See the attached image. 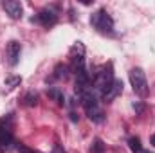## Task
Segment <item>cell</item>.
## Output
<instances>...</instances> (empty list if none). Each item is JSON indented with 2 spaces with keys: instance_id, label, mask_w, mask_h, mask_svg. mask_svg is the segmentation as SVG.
<instances>
[{
  "instance_id": "6da1fadb",
  "label": "cell",
  "mask_w": 155,
  "mask_h": 153,
  "mask_svg": "<svg viewBox=\"0 0 155 153\" xmlns=\"http://www.w3.org/2000/svg\"><path fill=\"white\" fill-rule=\"evenodd\" d=\"M79 99H81V105H83L85 114L88 115L90 121H94V122H103V119H105L103 108H101V105H99V101H97V96L92 92V88L87 90V92H81V94H79Z\"/></svg>"
},
{
  "instance_id": "7a4b0ae2",
  "label": "cell",
  "mask_w": 155,
  "mask_h": 153,
  "mask_svg": "<svg viewBox=\"0 0 155 153\" xmlns=\"http://www.w3.org/2000/svg\"><path fill=\"white\" fill-rule=\"evenodd\" d=\"M116 81V77H114V67H112V63H108V65H105L97 74L94 77V88L99 92V96L103 97L107 92H108V88L112 86V83Z\"/></svg>"
},
{
  "instance_id": "3957f363",
  "label": "cell",
  "mask_w": 155,
  "mask_h": 153,
  "mask_svg": "<svg viewBox=\"0 0 155 153\" xmlns=\"http://www.w3.org/2000/svg\"><path fill=\"white\" fill-rule=\"evenodd\" d=\"M90 24L92 27L101 33V34H114V20L112 16L107 13V9H99L90 16Z\"/></svg>"
},
{
  "instance_id": "277c9868",
  "label": "cell",
  "mask_w": 155,
  "mask_h": 153,
  "mask_svg": "<svg viewBox=\"0 0 155 153\" xmlns=\"http://www.w3.org/2000/svg\"><path fill=\"white\" fill-rule=\"evenodd\" d=\"M130 83H132V88H134V92L139 96V97H146L148 94H150V86H148V79H146V74H144V70L143 69H139V67H135V69H132L130 70Z\"/></svg>"
},
{
  "instance_id": "5b68a950",
  "label": "cell",
  "mask_w": 155,
  "mask_h": 153,
  "mask_svg": "<svg viewBox=\"0 0 155 153\" xmlns=\"http://www.w3.org/2000/svg\"><path fill=\"white\" fill-rule=\"evenodd\" d=\"M13 148V132L5 121H0V153H5Z\"/></svg>"
},
{
  "instance_id": "8992f818",
  "label": "cell",
  "mask_w": 155,
  "mask_h": 153,
  "mask_svg": "<svg viewBox=\"0 0 155 153\" xmlns=\"http://www.w3.org/2000/svg\"><path fill=\"white\" fill-rule=\"evenodd\" d=\"M20 54H22V45H20L16 40L9 41V43H7V49H5V60H7V63H9L11 67H15V65L18 63Z\"/></svg>"
},
{
  "instance_id": "52a82bcc",
  "label": "cell",
  "mask_w": 155,
  "mask_h": 153,
  "mask_svg": "<svg viewBox=\"0 0 155 153\" xmlns=\"http://www.w3.org/2000/svg\"><path fill=\"white\" fill-rule=\"evenodd\" d=\"M2 7L5 9V13H7L13 20H20L22 15H24V7H22V4L16 2V0H5V2L2 4Z\"/></svg>"
},
{
  "instance_id": "ba28073f",
  "label": "cell",
  "mask_w": 155,
  "mask_h": 153,
  "mask_svg": "<svg viewBox=\"0 0 155 153\" xmlns=\"http://www.w3.org/2000/svg\"><path fill=\"white\" fill-rule=\"evenodd\" d=\"M36 20H38L43 27H52L58 22V15L54 11H51V9H41L38 13V16H36Z\"/></svg>"
},
{
  "instance_id": "9c48e42d",
  "label": "cell",
  "mask_w": 155,
  "mask_h": 153,
  "mask_svg": "<svg viewBox=\"0 0 155 153\" xmlns=\"http://www.w3.org/2000/svg\"><path fill=\"white\" fill-rule=\"evenodd\" d=\"M121 92H123V81L116 79V81L112 83V86L108 88V92L103 96V99H105V101H112V99H116Z\"/></svg>"
},
{
  "instance_id": "30bf717a",
  "label": "cell",
  "mask_w": 155,
  "mask_h": 153,
  "mask_svg": "<svg viewBox=\"0 0 155 153\" xmlns=\"http://www.w3.org/2000/svg\"><path fill=\"white\" fill-rule=\"evenodd\" d=\"M128 144H130V150L134 153H143V146H141V141L137 139V137H132L130 141H128Z\"/></svg>"
},
{
  "instance_id": "8fae6325",
  "label": "cell",
  "mask_w": 155,
  "mask_h": 153,
  "mask_svg": "<svg viewBox=\"0 0 155 153\" xmlns=\"http://www.w3.org/2000/svg\"><path fill=\"white\" fill-rule=\"evenodd\" d=\"M47 94H49L54 101H58L60 105H63V94H61L58 88H49V90H47Z\"/></svg>"
},
{
  "instance_id": "7c38bea8",
  "label": "cell",
  "mask_w": 155,
  "mask_h": 153,
  "mask_svg": "<svg viewBox=\"0 0 155 153\" xmlns=\"http://www.w3.org/2000/svg\"><path fill=\"white\" fill-rule=\"evenodd\" d=\"M20 83H22V77H20V76L5 77V86H7V88H15V86H18Z\"/></svg>"
},
{
  "instance_id": "4fadbf2b",
  "label": "cell",
  "mask_w": 155,
  "mask_h": 153,
  "mask_svg": "<svg viewBox=\"0 0 155 153\" xmlns=\"http://www.w3.org/2000/svg\"><path fill=\"white\" fill-rule=\"evenodd\" d=\"M22 101H24V105H27V106H35V105L38 103V96H36V94H25Z\"/></svg>"
},
{
  "instance_id": "5bb4252c",
  "label": "cell",
  "mask_w": 155,
  "mask_h": 153,
  "mask_svg": "<svg viewBox=\"0 0 155 153\" xmlns=\"http://www.w3.org/2000/svg\"><path fill=\"white\" fill-rule=\"evenodd\" d=\"M54 72H56L54 77H65V76H67V67H65V65H58Z\"/></svg>"
},
{
  "instance_id": "9a60e30c",
  "label": "cell",
  "mask_w": 155,
  "mask_h": 153,
  "mask_svg": "<svg viewBox=\"0 0 155 153\" xmlns=\"http://www.w3.org/2000/svg\"><path fill=\"white\" fill-rule=\"evenodd\" d=\"M92 150H94L96 153H101V151H103V142H101L99 139H96V141H94V144H92Z\"/></svg>"
},
{
  "instance_id": "2e32d148",
  "label": "cell",
  "mask_w": 155,
  "mask_h": 153,
  "mask_svg": "<svg viewBox=\"0 0 155 153\" xmlns=\"http://www.w3.org/2000/svg\"><path fill=\"white\" fill-rule=\"evenodd\" d=\"M16 150H18L20 153H35L33 150H29V148H27V146H24V144H16Z\"/></svg>"
},
{
  "instance_id": "e0dca14e",
  "label": "cell",
  "mask_w": 155,
  "mask_h": 153,
  "mask_svg": "<svg viewBox=\"0 0 155 153\" xmlns=\"http://www.w3.org/2000/svg\"><path fill=\"white\" fill-rule=\"evenodd\" d=\"M52 153H67V151H65V150H63V148H61L60 144H56V146L52 148Z\"/></svg>"
},
{
  "instance_id": "ac0fdd59",
  "label": "cell",
  "mask_w": 155,
  "mask_h": 153,
  "mask_svg": "<svg viewBox=\"0 0 155 153\" xmlns=\"http://www.w3.org/2000/svg\"><path fill=\"white\" fill-rule=\"evenodd\" d=\"M152 144H153V146H155V133H153V135H152Z\"/></svg>"
},
{
  "instance_id": "d6986e66",
  "label": "cell",
  "mask_w": 155,
  "mask_h": 153,
  "mask_svg": "<svg viewBox=\"0 0 155 153\" xmlns=\"http://www.w3.org/2000/svg\"><path fill=\"white\" fill-rule=\"evenodd\" d=\"M143 153H150V151H143Z\"/></svg>"
}]
</instances>
